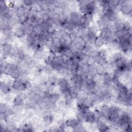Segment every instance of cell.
Returning <instances> with one entry per match:
<instances>
[{
  "label": "cell",
  "instance_id": "obj_1",
  "mask_svg": "<svg viewBox=\"0 0 132 132\" xmlns=\"http://www.w3.org/2000/svg\"><path fill=\"white\" fill-rule=\"evenodd\" d=\"M119 112L120 109L118 107L115 106H112L111 107H109L108 114L107 117L108 119L111 122L118 124V120L120 116Z\"/></svg>",
  "mask_w": 132,
  "mask_h": 132
},
{
  "label": "cell",
  "instance_id": "obj_2",
  "mask_svg": "<svg viewBox=\"0 0 132 132\" xmlns=\"http://www.w3.org/2000/svg\"><path fill=\"white\" fill-rule=\"evenodd\" d=\"M73 43L78 51H83L87 45V42L85 39L81 36H77L74 40Z\"/></svg>",
  "mask_w": 132,
  "mask_h": 132
},
{
  "label": "cell",
  "instance_id": "obj_3",
  "mask_svg": "<svg viewBox=\"0 0 132 132\" xmlns=\"http://www.w3.org/2000/svg\"><path fill=\"white\" fill-rule=\"evenodd\" d=\"M130 1L120 2V9L122 12L125 14H129L131 13V4Z\"/></svg>",
  "mask_w": 132,
  "mask_h": 132
},
{
  "label": "cell",
  "instance_id": "obj_4",
  "mask_svg": "<svg viewBox=\"0 0 132 132\" xmlns=\"http://www.w3.org/2000/svg\"><path fill=\"white\" fill-rule=\"evenodd\" d=\"M58 84L59 87V89L63 94L67 91L69 90L70 89V87L69 86L67 80L64 78H60L58 80Z\"/></svg>",
  "mask_w": 132,
  "mask_h": 132
},
{
  "label": "cell",
  "instance_id": "obj_5",
  "mask_svg": "<svg viewBox=\"0 0 132 132\" xmlns=\"http://www.w3.org/2000/svg\"><path fill=\"white\" fill-rule=\"evenodd\" d=\"M84 119L86 121L90 123H94L96 121V117L95 113L90 111H88L84 115Z\"/></svg>",
  "mask_w": 132,
  "mask_h": 132
},
{
  "label": "cell",
  "instance_id": "obj_6",
  "mask_svg": "<svg viewBox=\"0 0 132 132\" xmlns=\"http://www.w3.org/2000/svg\"><path fill=\"white\" fill-rule=\"evenodd\" d=\"M78 123H79V121L78 120V119H73V118L69 119L65 122V125L67 126L73 128H74Z\"/></svg>",
  "mask_w": 132,
  "mask_h": 132
},
{
  "label": "cell",
  "instance_id": "obj_7",
  "mask_svg": "<svg viewBox=\"0 0 132 132\" xmlns=\"http://www.w3.org/2000/svg\"><path fill=\"white\" fill-rule=\"evenodd\" d=\"M103 81L104 84L106 86H109L112 82V77L109 73L105 72V73L103 74Z\"/></svg>",
  "mask_w": 132,
  "mask_h": 132
},
{
  "label": "cell",
  "instance_id": "obj_8",
  "mask_svg": "<svg viewBox=\"0 0 132 132\" xmlns=\"http://www.w3.org/2000/svg\"><path fill=\"white\" fill-rule=\"evenodd\" d=\"M97 128L98 129L101 131H107L109 127L107 125H106L105 122H102L100 120H98L97 121V124H96Z\"/></svg>",
  "mask_w": 132,
  "mask_h": 132
},
{
  "label": "cell",
  "instance_id": "obj_9",
  "mask_svg": "<svg viewBox=\"0 0 132 132\" xmlns=\"http://www.w3.org/2000/svg\"><path fill=\"white\" fill-rule=\"evenodd\" d=\"M26 12V8L24 6H19L15 10V13L18 17H20L24 15Z\"/></svg>",
  "mask_w": 132,
  "mask_h": 132
},
{
  "label": "cell",
  "instance_id": "obj_10",
  "mask_svg": "<svg viewBox=\"0 0 132 132\" xmlns=\"http://www.w3.org/2000/svg\"><path fill=\"white\" fill-rule=\"evenodd\" d=\"M48 100L51 101L52 103L54 104L59 99V94L58 93H52L50 94L49 96L47 97Z\"/></svg>",
  "mask_w": 132,
  "mask_h": 132
},
{
  "label": "cell",
  "instance_id": "obj_11",
  "mask_svg": "<svg viewBox=\"0 0 132 132\" xmlns=\"http://www.w3.org/2000/svg\"><path fill=\"white\" fill-rule=\"evenodd\" d=\"M105 41V39H104L103 37L100 36L98 37H96L94 43L96 46L100 47L103 45Z\"/></svg>",
  "mask_w": 132,
  "mask_h": 132
},
{
  "label": "cell",
  "instance_id": "obj_12",
  "mask_svg": "<svg viewBox=\"0 0 132 132\" xmlns=\"http://www.w3.org/2000/svg\"><path fill=\"white\" fill-rule=\"evenodd\" d=\"M3 51L5 55H7L9 54L11 51H12V46L11 44L9 43H5L3 46Z\"/></svg>",
  "mask_w": 132,
  "mask_h": 132
},
{
  "label": "cell",
  "instance_id": "obj_13",
  "mask_svg": "<svg viewBox=\"0 0 132 132\" xmlns=\"http://www.w3.org/2000/svg\"><path fill=\"white\" fill-rule=\"evenodd\" d=\"M44 123L47 125H51L53 121V117L51 114H46L43 118Z\"/></svg>",
  "mask_w": 132,
  "mask_h": 132
},
{
  "label": "cell",
  "instance_id": "obj_14",
  "mask_svg": "<svg viewBox=\"0 0 132 132\" xmlns=\"http://www.w3.org/2000/svg\"><path fill=\"white\" fill-rule=\"evenodd\" d=\"M24 100L19 95H18L14 99L13 104L14 106H20L22 105L23 104Z\"/></svg>",
  "mask_w": 132,
  "mask_h": 132
},
{
  "label": "cell",
  "instance_id": "obj_15",
  "mask_svg": "<svg viewBox=\"0 0 132 132\" xmlns=\"http://www.w3.org/2000/svg\"><path fill=\"white\" fill-rule=\"evenodd\" d=\"M109 108L108 107V106L104 105L102 106L101 110V114L106 117L107 118L108 114V112H109Z\"/></svg>",
  "mask_w": 132,
  "mask_h": 132
},
{
  "label": "cell",
  "instance_id": "obj_16",
  "mask_svg": "<svg viewBox=\"0 0 132 132\" xmlns=\"http://www.w3.org/2000/svg\"><path fill=\"white\" fill-rule=\"evenodd\" d=\"M1 90L4 93H7L9 92L10 91V87L9 86L4 82H1Z\"/></svg>",
  "mask_w": 132,
  "mask_h": 132
},
{
  "label": "cell",
  "instance_id": "obj_17",
  "mask_svg": "<svg viewBox=\"0 0 132 132\" xmlns=\"http://www.w3.org/2000/svg\"><path fill=\"white\" fill-rule=\"evenodd\" d=\"M123 58V56L120 53H116L114 54V55L113 56V59L114 62L118 61Z\"/></svg>",
  "mask_w": 132,
  "mask_h": 132
},
{
  "label": "cell",
  "instance_id": "obj_18",
  "mask_svg": "<svg viewBox=\"0 0 132 132\" xmlns=\"http://www.w3.org/2000/svg\"><path fill=\"white\" fill-rule=\"evenodd\" d=\"M22 81L20 80H15L13 82L12 84V88L15 90H19V88L20 87V86L21 85Z\"/></svg>",
  "mask_w": 132,
  "mask_h": 132
},
{
  "label": "cell",
  "instance_id": "obj_19",
  "mask_svg": "<svg viewBox=\"0 0 132 132\" xmlns=\"http://www.w3.org/2000/svg\"><path fill=\"white\" fill-rule=\"evenodd\" d=\"M35 2L32 1H23V4L27 7H31L33 6Z\"/></svg>",
  "mask_w": 132,
  "mask_h": 132
}]
</instances>
